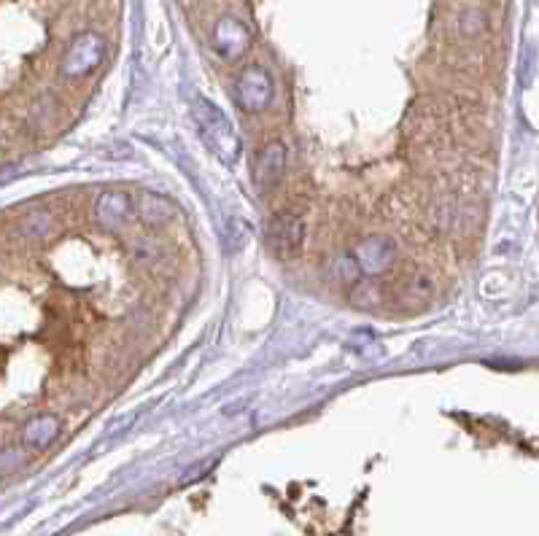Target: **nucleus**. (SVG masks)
<instances>
[{"label": "nucleus", "mask_w": 539, "mask_h": 536, "mask_svg": "<svg viewBox=\"0 0 539 536\" xmlns=\"http://www.w3.org/2000/svg\"><path fill=\"white\" fill-rule=\"evenodd\" d=\"M192 113H195V121H197V127H200V135H203L206 146H208L224 164H235L238 154H240V141H238L235 130H232V124H229V119L224 116V110H218V108H216L211 100H206V98H197Z\"/></svg>", "instance_id": "f257e3e1"}, {"label": "nucleus", "mask_w": 539, "mask_h": 536, "mask_svg": "<svg viewBox=\"0 0 539 536\" xmlns=\"http://www.w3.org/2000/svg\"><path fill=\"white\" fill-rule=\"evenodd\" d=\"M95 214L98 218L106 224V226H119L124 224L130 214H132V205L124 194H103L95 205Z\"/></svg>", "instance_id": "1a4fd4ad"}, {"label": "nucleus", "mask_w": 539, "mask_h": 536, "mask_svg": "<svg viewBox=\"0 0 539 536\" xmlns=\"http://www.w3.org/2000/svg\"><path fill=\"white\" fill-rule=\"evenodd\" d=\"M138 214L143 215V221H149V224H162V221L170 218V205L157 194H143L138 200Z\"/></svg>", "instance_id": "9d476101"}, {"label": "nucleus", "mask_w": 539, "mask_h": 536, "mask_svg": "<svg viewBox=\"0 0 539 536\" xmlns=\"http://www.w3.org/2000/svg\"><path fill=\"white\" fill-rule=\"evenodd\" d=\"M483 27H485L483 11L470 8V11H464V14H461V30H464L467 36H475V33H481Z\"/></svg>", "instance_id": "f8f14e48"}, {"label": "nucleus", "mask_w": 539, "mask_h": 536, "mask_svg": "<svg viewBox=\"0 0 539 536\" xmlns=\"http://www.w3.org/2000/svg\"><path fill=\"white\" fill-rule=\"evenodd\" d=\"M394 257H396V248H394L391 240L373 237V240H367V243H362L356 248V268L375 275V272H383V269L391 268Z\"/></svg>", "instance_id": "0eeeda50"}, {"label": "nucleus", "mask_w": 539, "mask_h": 536, "mask_svg": "<svg viewBox=\"0 0 539 536\" xmlns=\"http://www.w3.org/2000/svg\"><path fill=\"white\" fill-rule=\"evenodd\" d=\"M59 434V421L54 415H41L36 421H30L22 431V442L33 450H41L47 445H52L54 436Z\"/></svg>", "instance_id": "6e6552de"}, {"label": "nucleus", "mask_w": 539, "mask_h": 536, "mask_svg": "<svg viewBox=\"0 0 539 536\" xmlns=\"http://www.w3.org/2000/svg\"><path fill=\"white\" fill-rule=\"evenodd\" d=\"M214 49L224 59H238L240 54L248 52L251 47V30L235 19V16H221L214 25Z\"/></svg>", "instance_id": "39448f33"}, {"label": "nucleus", "mask_w": 539, "mask_h": 536, "mask_svg": "<svg viewBox=\"0 0 539 536\" xmlns=\"http://www.w3.org/2000/svg\"><path fill=\"white\" fill-rule=\"evenodd\" d=\"M268 243L270 251L280 259H291L300 254L302 243H305V224L302 218L291 211L272 215L268 224Z\"/></svg>", "instance_id": "7ed1b4c3"}, {"label": "nucleus", "mask_w": 539, "mask_h": 536, "mask_svg": "<svg viewBox=\"0 0 539 536\" xmlns=\"http://www.w3.org/2000/svg\"><path fill=\"white\" fill-rule=\"evenodd\" d=\"M103 52H106V44L98 33H81L62 57V76L68 79L87 76L103 62Z\"/></svg>", "instance_id": "20e7f679"}, {"label": "nucleus", "mask_w": 539, "mask_h": 536, "mask_svg": "<svg viewBox=\"0 0 539 536\" xmlns=\"http://www.w3.org/2000/svg\"><path fill=\"white\" fill-rule=\"evenodd\" d=\"M283 175H286V149L280 143H270L257 160L254 181H257L259 192H270L283 181Z\"/></svg>", "instance_id": "423d86ee"}, {"label": "nucleus", "mask_w": 539, "mask_h": 536, "mask_svg": "<svg viewBox=\"0 0 539 536\" xmlns=\"http://www.w3.org/2000/svg\"><path fill=\"white\" fill-rule=\"evenodd\" d=\"M235 100L246 110H265L275 100V81L262 65H248L235 81Z\"/></svg>", "instance_id": "f03ea898"}, {"label": "nucleus", "mask_w": 539, "mask_h": 536, "mask_svg": "<svg viewBox=\"0 0 539 536\" xmlns=\"http://www.w3.org/2000/svg\"><path fill=\"white\" fill-rule=\"evenodd\" d=\"M25 461H27L25 450H19V447H8V450H3V453H0V475H11V472H16Z\"/></svg>", "instance_id": "9b49d317"}]
</instances>
